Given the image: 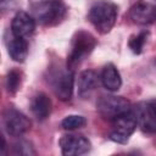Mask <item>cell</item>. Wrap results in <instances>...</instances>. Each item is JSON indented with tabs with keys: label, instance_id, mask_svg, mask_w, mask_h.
<instances>
[{
	"label": "cell",
	"instance_id": "e0dca14e",
	"mask_svg": "<svg viewBox=\"0 0 156 156\" xmlns=\"http://www.w3.org/2000/svg\"><path fill=\"white\" fill-rule=\"evenodd\" d=\"M147 35H149V32H146V30L140 32L139 34L132 35L130 39H129V41H128L129 49H130L134 54H136V55L141 54L143 48H144V45H145V43H146Z\"/></svg>",
	"mask_w": 156,
	"mask_h": 156
},
{
	"label": "cell",
	"instance_id": "7a4b0ae2",
	"mask_svg": "<svg viewBox=\"0 0 156 156\" xmlns=\"http://www.w3.org/2000/svg\"><path fill=\"white\" fill-rule=\"evenodd\" d=\"M96 39L87 30H78L72 37L71 50L67 57V68L73 71L79 66L95 49Z\"/></svg>",
	"mask_w": 156,
	"mask_h": 156
},
{
	"label": "cell",
	"instance_id": "5b68a950",
	"mask_svg": "<svg viewBox=\"0 0 156 156\" xmlns=\"http://www.w3.org/2000/svg\"><path fill=\"white\" fill-rule=\"evenodd\" d=\"M113 129L110 133V139L118 144H127L129 140V136L134 133V130L138 127V119L134 113V110L118 116L112 121Z\"/></svg>",
	"mask_w": 156,
	"mask_h": 156
},
{
	"label": "cell",
	"instance_id": "8992f818",
	"mask_svg": "<svg viewBox=\"0 0 156 156\" xmlns=\"http://www.w3.org/2000/svg\"><path fill=\"white\" fill-rule=\"evenodd\" d=\"M134 113L138 119V126L144 133H156V100L143 101L134 108Z\"/></svg>",
	"mask_w": 156,
	"mask_h": 156
},
{
	"label": "cell",
	"instance_id": "7c38bea8",
	"mask_svg": "<svg viewBox=\"0 0 156 156\" xmlns=\"http://www.w3.org/2000/svg\"><path fill=\"white\" fill-rule=\"evenodd\" d=\"M99 83V76L93 69H85L78 76V95L83 99L88 98Z\"/></svg>",
	"mask_w": 156,
	"mask_h": 156
},
{
	"label": "cell",
	"instance_id": "2e32d148",
	"mask_svg": "<svg viewBox=\"0 0 156 156\" xmlns=\"http://www.w3.org/2000/svg\"><path fill=\"white\" fill-rule=\"evenodd\" d=\"M22 84V73L18 69H11L6 76V90L10 94H15Z\"/></svg>",
	"mask_w": 156,
	"mask_h": 156
},
{
	"label": "cell",
	"instance_id": "30bf717a",
	"mask_svg": "<svg viewBox=\"0 0 156 156\" xmlns=\"http://www.w3.org/2000/svg\"><path fill=\"white\" fill-rule=\"evenodd\" d=\"M35 29V20L24 11H18L11 22V32L13 37L27 38L33 34Z\"/></svg>",
	"mask_w": 156,
	"mask_h": 156
},
{
	"label": "cell",
	"instance_id": "52a82bcc",
	"mask_svg": "<svg viewBox=\"0 0 156 156\" xmlns=\"http://www.w3.org/2000/svg\"><path fill=\"white\" fill-rule=\"evenodd\" d=\"M5 130L13 136H20L30 129V119L16 108H7L2 115Z\"/></svg>",
	"mask_w": 156,
	"mask_h": 156
},
{
	"label": "cell",
	"instance_id": "8fae6325",
	"mask_svg": "<svg viewBox=\"0 0 156 156\" xmlns=\"http://www.w3.org/2000/svg\"><path fill=\"white\" fill-rule=\"evenodd\" d=\"M130 20L136 24H150L156 22V6L146 2H139L129 10Z\"/></svg>",
	"mask_w": 156,
	"mask_h": 156
},
{
	"label": "cell",
	"instance_id": "6da1fadb",
	"mask_svg": "<svg viewBox=\"0 0 156 156\" xmlns=\"http://www.w3.org/2000/svg\"><path fill=\"white\" fill-rule=\"evenodd\" d=\"M117 5L110 0H99L91 5L88 20L100 34H107L117 20Z\"/></svg>",
	"mask_w": 156,
	"mask_h": 156
},
{
	"label": "cell",
	"instance_id": "9a60e30c",
	"mask_svg": "<svg viewBox=\"0 0 156 156\" xmlns=\"http://www.w3.org/2000/svg\"><path fill=\"white\" fill-rule=\"evenodd\" d=\"M7 52L16 62H23L28 55V43L24 38L13 37L7 44Z\"/></svg>",
	"mask_w": 156,
	"mask_h": 156
},
{
	"label": "cell",
	"instance_id": "ba28073f",
	"mask_svg": "<svg viewBox=\"0 0 156 156\" xmlns=\"http://www.w3.org/2000/svg\"><path fill=\"white\" fill-rule=\"evenodd\" d=\"M51 87L55 93V95L62 100V101H68L72 99L73 95V84H74V78H73V71L66 69V71H57L52 73L51 78Z\"/></svg>",
	"mask_w": 156,
	"mask_h": 156
},
{
	"label": "cell",
	"instance_id": "ac0fdd59",
	"mask_svg": "<svg viewBox=\"0 0 156 156\" xmlns=\"http://www.w3.org/2000/svg\"><path fill=\"white\" fill-rule=\"evenodd\" d=\"M85 124H87V119L83 116H78V115H69L65 117L61 122L62 128L67 130L79 129V128H83Z\"/></svg>",
	"mask_w": 156,
	"mask_h": 156
},
{
	"label": "cell",
	"instance_id": "9c48e42d",
	"mask_svg": "<svg viewBox=\"0 0 156 156\" xmlns=\"http://www.w3.org/2000/svg\"><path fill=\"white\" fill-rule=\"evenodd\" d=\"M58 145L61 147V152L65 156H79L87 154L91 144L90 141L80 134H65L61 136Z\"/></svg>",
	"mask_w": 156,
	"mask_h": 156
},
{
	"label": "cell",
	"instance_id": "277c9868",
	"mask_svg": "<svg viewBox=\"0 0 156 156\" xmlns=\"http://www.w3.org/2000/svg\"><path fill=\"white\" fill-rule=\"evenodd\" d=\"M96 108L100 116L107 121H113L118 116L132 110L130 102L123 96L105 95L101 96L96 104Z\"/></svg>",
	"mask_w": 156,
	"mask_h": 156
},
{
	"label": "cell",
	"instance_id": "d6986e66",
	"mask_svg": "<svg viewBox=\"0 0 156 156\" xmlns=\"http://www.w3.org/2000/svg\"><path fill=\"white\" fill-rule=\"evenodd\" d=\"M15 154L17 155H35V150L33 149L32 144L26 140H20L13 146Z\"/></svg>",
	"mask_w": 156,
	"mask_h": 156
},
{
	"label": "cell",
	"instance_id": "3957f363",
	"mask_svg": "<svg viewBox=\"0 0 156 156\" xmlns=\"http://www.w3.org/2000/svg\"><path fill=\"white\" fill-rule=\"evenodd\" d=\"M67 13L62 0H43L33 6V17L43 26L58 24Z\"/></svg>",
	"mask_w": 156,
	"mask_h": 156
},
{
	"label": "cell",
	"instance_id": "4fadbf2b",
	"mask_svg": "<svg viewBox=\"0 0 156 156\" xmlns=\"http://www.w3.org/2000/svg\"><path fill=\"white\" fill-rule=\"evenodd\" d=\"M101 83L108 91H117L122 85V78L113 63H107L104 66L100 76Z\"/></svg>",
	"mask_w": 156,
	"mask_h": 156
},
{
	"label": "cell",
	"instance_id": "5bb4252c",
	"mask_svg": "<svg viewBox=\"0 0 156 156\" xmlns=\"http://www.w3.org/2000/svg\"><path fill=\"white\" fill-rule=\"evenodd\" d=\"M32 112L39 121H44L51 112V100L45 93H38L32 101Z\"/></svg>",
	"mask_w": 156,
	"mask_h": 156
}]
</instances>
